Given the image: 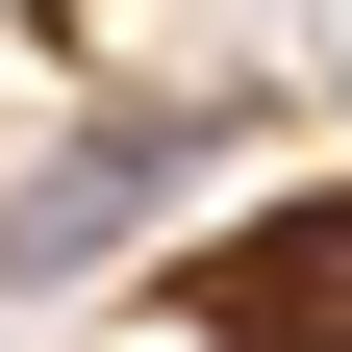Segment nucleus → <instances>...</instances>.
Returning <instances> with one entry per match:
<instances>
[{
    "label": "nucleus",
    "instance_id": "obj_1",
    "mask_svg": "<svg viewBox=\"0 0 352 352\" xmlns=\"http://www.w3.org/2000/svg\"><path fill=\"white\" fill-rule=\"evenodd\" d=\"M302 352H352V327H302Z\"/></svg>",
    "mask_w": 352,
    "mask_h": 352
}]
</instances>
